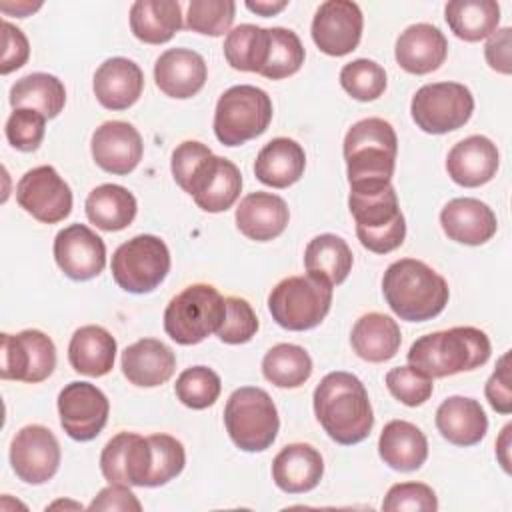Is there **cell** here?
<instances>
[{
	"instance_id": "1",
	"label": "cell",
	"mask_w": 512,
	"mask_h": 512,
	"mask_svg": "<svg viewBox=\"0 0 512 512\" xmlns=\"http://www.w3.org/2000/svg\"><path fill=\"white\" fill-rule=\"evenodd\" d=\"M176 184L194 198L204 212H226L240 196L242 174L238 166L196 140L178 144L170 160Z\"/></svg>"
},
{
	"instance_id": "2",
	"label": "cell",
	"mask_w": 512,
	"mask_h": 512,
	"mask_svg": "<svg viewBox=\"0 0 512 512\" xmlns=\"http://www.w3.org/2000/svg\"><path fill=\"white\" fill-rule=\"evenodd\" d=\"M314 414L324 432L342 446L370 436L374 414L362 380L350 372L326 374L314 390Z\"/></svg>"
},
{
	"instance_id": "3",
	"label": "cell",
	"mask_w": 512,
	"mask_h": 512,
	"mask_svg": "<svg viewBox=\"0 0 512 512\" xmlns=\"http://www.w3.org/2000/svg\"><path fill=\"white\" fill-rule=\"evenodd\" d=\"M398 138L384 118H364L344 136V160L350 192L370 194L390 186Z\"/></svg>"
},
{
	"instance_id": "4",
	"label": "cell",
	"mask_w": 512,
	"mask_h": 512,
	"mask_svg": "<svg viewBox=\"0 0 512 512\" xmlns=\"http://www.w3.org/2000/svg\"><path fill=\"white\" fill-rule=\"evenodd\" d=\"M382 292L390 310L408 322L436 318L450 298L446 280L416 258L392 262L384 272Z\"/></svg>"
},
{
	"instance_id": "5",
	"label": "cell",
	"mask_w": 512,
	"mask_h": 512,
	"mask_svg": "<svg viewBox=\"0 0 512 512\" xmlns=\"http://www.w3.org/2000/svg\"><path fill=\"white\" fill-rule=\"evenodd\" d=\"M488 336L474 326H454L420 336L408 350V364L430 378L480 368L490 358Z\"/></svg>"
},
{
	"instance_id": "6",
	"label": "cell",
	"mask_w": 512,
	"mask_h": 512,
	"mask_svg": "<svg viewBox=\"0 0 512 512\" xmlns=\"http://www.w3.org/2000/svg\"><path fill=\"white\" fill-rule=\"evenodd\" d=\"M230 440L244 452H262L276 440L280 418L270 394L258 386L236 388L224 406Z\"/></svg>"
},
{
	"instance_id": "7",
	"label": "cell",
	"mask_w": 512,
	"mask_h": 512,
	"mask_svg": "<svg viewBox=\"0 0 512 512\" xmlns=\"http://www.w3.org/2000/svg\"><path fill=\"white\" fill-rule=\"evenodd\" d=\"M226 316V300L210 284H192L178 292L164 310L166 334L182 346H192L218 332Z\"/></svg>"
},
{
	"instance_id": "8",
	"label": "cell",
	"mask_w": 512,
	"mask_h": 512,
	"mask_svg": "<svg viewBox=\"0 0 512 512\" xmlns=\"http://www.w3.org/2000/svg\"><path fill=\"white\" fill-rule=\"evenodd\" d=\"M348 208L356 222V236L366 250L388 254L402 246L406 220L392 184L370 194L350 192Z\"/></svg>"
},
{
	"instance_id": "9",
	"label": "cell",
	"mask_w": 512,
	"mask_h": 512,
	"mask_svg": "<svg viewBox=\"0 0 512 512\" xmlns=\"http://www.w3.org/2000/svg\"><path fill=\"white\" fill-rule=\"evenodd\" d=\"M330 304L332 286L310 274L280 280L268 296L274 322L294 332L316 328L330 312Z\"/></svg>"
},
{
	"instance_id": "10",
	"label": "cell",
	"mask_w": 512,
	"mask_h": 512,
	"mask_svg": "<svg viewBox=\"0 0 512 512\" xmlns=\"http://www.w3.org/2000/svg\"><path fill=\"white\" fill-rule=\"evenodd\" d=\"M272 120L270 96L252 84L222 92L214 110V134L224 146H240L266 132Z\"/></svg>"
},
{
	"instance_id": "11",
	"label": "cell",
	"mask_w": 512,
	"mask_h": 512,
	"mask_svg": "<svg viewBox=\"0 0 512 512\" xmlns=\"http://www.w3.org/2000/svg\"><path fill=\"white\" fill-rule=\"evenodd\" d=\"M114 282L132 294L156 290L170 272V252L154 234H138L120 244L112 256Z\"/></svg>"
},
{
	"instance_id": "12",
	"label": "cell",
	"mask_w": 512,
	"mask_h": 512,
	"mask_svg": "<svg viewBox=\"0 0 512 512\" xmlns=\"http://www.w3.org/2000/svg\"><path fill=\"white\" fill-rule=\"evenodd\" d=\"M474 112V96L460 82H432L416 90L410 114L426 134H446L462 128Z\"/></svg>"
},
{
	"instance_id": "13",
	"label": "cell",
	"mask_w": 512,
	"mask_h": 512,
	"mask_svg": "<svg viewBox=\"0 0 512 512\" xmlns=\"http://www.w3.org/2000/svg\"><path fill=\"white\" fill-rule=\"evenodd\" d=\"M2 366L4 380H20L36 384L46 380L56 368V348L50 336L40 330H22L18 334H2Z\"/></svg>"
},
{
	"instance_id": "14",
	"label": "cell",
	"mask_w": 512,
	"mask_h": 512,
	"mask_svg": "<svg viewBox=\"0 0 512 512\" xmlns=\"http://www.w3.org/2000/svg\"><path fill=\"white\" fill-rule=\"evenodd\" d=\"M110 402L90 382H70L58 394V414L64 432L78 442L94 440L106 426Z\"/></svg>"
},
{
	"instance_id": "15",
	"label": "cell",
	"mask_w": 512,
	"mask_h": 512,
	"mask_svg": "<svg viewBox=\"0 0 512 512\" xmlns=\"http://www.w3.org/2000/svg\"><path fill=\"white\" fill-rule=\"evenodd\" d=\"M16 202L38 222L56 224L72 210V190L56 168L36 166L18 180Z\"/></svg>"
},
{
	"instance_id": "16",
	"label": "cell",
	"mask_w": 512,
	"mask_h": 512,
	"mask_svg": "<svg viewBox=\"0 0 512 512\" xmlns=\"http://www.w3.org/2000/svg\"><path fill=\"white\" fill-rule=\"evenodd\" d=\"M10 464L22 482L46 484L58 472L60 444L46 426L28 424L12 438Z\"/></svg>"
},
{
	"instance_id": "17",
	"label": "cell",
	"mask_w": 512,
	"mask_h": 512,
	"mask_svg": "<svg viewBox=\"0 0 512 512\" xmlns=\"http://www.w3.org/2000/svg\"><path fill=\"white\" fill-rule=\"evenodd\" d=\"M364 16L356 2L326 0L312 20V40L328 56H346L360 44Z\"/></svg>"
},
{
	"instance_id": "18",
	"label": "cell",
	"mask_w": 512,
	"mask_h": 512,
	"mask_svg": "<svg viewBox=\"0 0 512 512\" xmlns=\"http://www.w3.org/2000/svg\"><path fill=\"white\" fill-rule=\"evenodd\" d=\"M54 260L70 280H90L106 266V244L86 224H70L54 238Z\"/></svg>"
},
{
	"instance_id": "19",
	"label": "cell",
	"mask_w": 512,
	"mask_h": 512,
	"mask_svg": "<svg viewBox=\"0 0 512 512\" xmlns=\"http://www.w3.org/2000/svg\"><path fill=\"white\" fill-rule=\"evenodd\" d=\"M152 466L148 438L134 432H120L106 442L100 454V470L110 484L146 486Z\"/></svg>"
},
{
	"instance_id": "20",
	"label": "cell",
	"mask_w": 512,
	"mask_h": 512,
	"mask_svg": "<svg viewBox=\"0 0 512 512\" xmlns=\"http://www.w3.org/2000/svg\"><path fill=\"white\" fill-rule=\"evenodd\" d=\"M94 162L110 174H130L142 160L144 144L140 132L122 120L100 124L90 142Z\"/></svg>"
},
{
	"instance_id": "21",
	"label": "cell",
	"mask_w": 512,
	"mask_h": 512,
	"mask_svg": "<svg viewBox=\"0 0 512 512\" xmlns=\"http://www.w3.org/2000/svg\"><path fill=\"white\" fill-rule=\"evenodd\" d=\"M498 164L500 154L496 144L482 134L456 142L446 156L448 176L464 188H476L490 182L496 176Z\"/></svg>"
},
{
	"instance_id": "22",
	"label": "cell",
	"mask_w": 512,
	"mask_h": 512,
	"mask_svg": "<svg viewBox=\"0 0 512 512\" xmlns=\"http://www.w3.org/2000/svg\"><path fill=\"white\" fill-rule=\"evenodd\" d=\"M204 58L188 48H170L162 52L154 64L156 86L170 98H192L206 84Z\"/></svg>"
},
{
	"instance_id": "23",
	"label": "cell",
	"mask_w": 512,
	"mask_h": 512,
	"mask_svg": "<svg viewBox=\"0 0 512 512\" xmlns=\"http://www.w3.org/2000/svg\"><path fill=\"white\" fill-rule=\"evenodd\" d=\"M396 62L410 74H430L438 70L448 56V40L440 28L418 22L408 26L396 40Z\"/></svg>"
},
{
	"instance_id": "24",
	"label": "cell",
	"mask_w": 512,
	"mask_h": 512,
	"mask_svg": "<svg viewBox=\"0 0 512 512\" xmlns=\"http://www.w3.org/2000/svg\"><path fill=\"white\" fill-rule=\"evenodd\" d=\"M444 234L466 246H480L488 242L498 228L492 208L478 198H454L440 212Z\"/></svg>"
},
{
	"instance_id": "25",
	"label": "cell",
	"mask_w": 512,
	"mask_h": 512,
	"mask_svg": "<svg viewBox=\"0 0 512 512\" xmlns=\"http://www.w3.org/2000/svg\"><path fill=\"white\" fill-rule=\"evenodd\" d=\"M94 96L108 110H126L142 94L144 74L140 66L124 56L104 60L94 72Z\"/></svg>"
},
{
	"instance_id": "26",
	"label": "cell",
	"mask_w": 512,
	"mask_h": 512,
	"mask_svg": "<svg viewBox=\"0 0 512 512\" xmlns=\"http://www.w3.org/2000/svg\"><path fill=\"white\" fill-rule=\"evenodd\" d=\"M324 474L320 452L304 442L284 446L272 462V480L286 494H304L314 490Z\"/></svg>"
},
{
	"instance_id": "27",
	"label": "cell",
	"mask_w": 512,
	"mask_h": 512,
	"mask_svg": "<svg viewBox=\"0 0 512 512\" xmlns=\"http://www.w3.org/2000/svg\"><path fill=\"white\" fill-rule=\"evenodd\" d=\"M290 220L286 202L272 192H252L236 208L238 230L256 242L278 238Z\"/></svg>"
},
{
	"instance_id": "28",
	"label": "cell",
	"mask_w": 512,
	"mask_h": 512,
	"mask_svg": "<svg viewBox=\"0 0 512 512\" xmlns=\"http://www.w3.org/2000/svg\"><path fill=\"white\" fill-rule=\"evenodd\" d=\"M176 370L174 352L156 338H142L122 352V374L130 384L154 388L172 378Z\"/></svg>"
},
{
	"instance_id": "29",
	"label": "cell",
	"mask_w": 512,
	"mask_h": 512,
	"mask_svg": "<svg viewBox=\"0 0 512 512\" xmlns=\"http://www.w3.org/2000/svg\"><path fill=\"white\" fill-rule=\"evenodd\" d=\"M436 428L454 446H474L488 432V418L478 400L450 396L436 410Z\"/></svg>"
},
{
	"instance_id": "30",
	"label": "cell",
	"mask_w": 512,
	"mask_h": 512,
	"mask_svg": "<svg viewBox=\"0 0 512 512\" xmlns=\"http://www.w3.org/2000/svg\"><path fill=\"white\" fill-rule=\"evenodd\" d=\"M378 454L392 470H418L428 458V440L424 432L406 420H390L378 438Z\"/></svg>"
},
{
	"instance_id": "31",
	"label": "cell",
	"mask_w": 512,
	"mask_h": 512,
	"mask_svg": "<svg viewBox=\"0 0 512 512\" xmlns=\"http://www.w3.org/2000/svg\"><path fill=\"white\" fill-rule=\"evenodd\" d=\"M306 166L304 148L292 138L270 140L256 156L254 174L256 178L272 188H288L296 184Z\"/></svg>"
},
{
	"instance_id": "32",
	"label": "cell",
	"mask_w": 512,
	"mask_h": 512,
	"mask_svg": "<svg viewBox=\"0 0 512 512\" xmlns=\"http://www.w3.org/2000/svg\"><path fill=\"white\" fill-rule=\"evenodd\" d=\"M116 340L114 336L96 324L78 328L68 344L70 366L84 376H104L114 368Z\"/></svg>"
},
{
	"instance_id": "33",
	"label": "cell",
	"mask_w": 512,
	"mask_h": 512,
	"mask_svg": "<svg viewBox=\"0 0 512 512\" xmlns=\"http://www.w3.org/2000/svg\"><path fill=\"white\" fill-rule=\"evenodd\" d=\"M400 342V326L396 320L380 312H368L360 316L350 332L352 350L366 362H386L394 358Z\"/></svg>"
},
{
	"instance_id": "34",
	"label": "cell",
	"mask_w": 512,
	"mask_h": 512,
	"mask_svg": "<svg viewBox=\"0 0 512 512\" xmlns=\"http://www.w3.org/2000/svg\"><path fill=\"white\" fill-rule=\"evenodd\" d=\"M182 28V6L174 0H138L130 8V30L146 44H164Z\"/></svg>"
},
{
	"instance_id": "35",
	"label": "cell",
	"mask_w": 512,
	"mask_h": 512,
	"mask_svg": "<svg viewBox=\"0 0 512 512\" xmlns=\"http://www.w3.org/2000/svg\"><path fill=\"white\" fill-rule=\"evenodd\" d=\"M84 208L88 220L96 228L104 232H118L132 224L138 204L128 188L120 184H100L88 194Z\"/></svg>"
},
{
	"instance_id": "36",
	"label": "cell",
	"mask_w": 512,
	"mask_h": 512,
	"mask_svg": "<svg viewBox=\"0 0 512 512\" xmlns=\"http://www.w3.org/2000/svg\"><path fill=\"white\" fill-rule=\"evenodd\" d=\"M352 262L354 256L350 246L336 234L314 236L304 252L306 272L330 286H338L348 278Z\"/></svg>"
},
{
	"instance_id": "37",
	"label": "cell",
	"mask_w": 512,
	"mask_h": 512,
	"mask_svg": "<svg viewBox=\"0 0 512 512\" xmlns=\"http://www.w3.org/2000/svg\"><path fill=\"white\" fill-rule=\"evenodd\" d=\"M12 108H30L46 118H56L66 104V88L60 78L46 72H32L10 88Z\"/></svg>"
},
{
	"instance_id": "38",
	"label": "cell",
	"mask_w": 512,
	"mask_h": 512,
	"mask_svg": "<svg viewBox=\"0 0 512 512\" xmlns=\"http://www.w3.org/2000/svg\"><path fill=\"white\" fill-rule=\"evenodd\" d=\"M444 18L460 40L478 42L496 32L500 4L494 0H452L444 6Z\"/></svg>"
},
{
	"instance_id": "39",
	"label": "cell",
	"mask_w": 512,
	"mask_h": 512,
	"mask_svg": "<svg viewBox=\"0 0 512 512\" xmlns=\"http://www.w3.org/2000/svg\"><path fill=\"white\" fill-rule=\"evenodd\" d=\"M270 50V28L240 24L226 34L224 58L234 70L258 72L264 68Z\"/></svg>"
},
{
	"instance_id": "40",
	"label": "cell",
	"mask_w": 512,
	"mask_h": 512,
	"mask_svg": "<svg viewBox=\"0 0 512 512\" xmlns=\"http://www.w3.org/2000/svg\"><path fill=\"white\" fill-rule=\"evenodd\" d=\"M262 374L278 388H298L312 374V358L302 346L282 342L264 354Z\"/></svg>"
},
{
	"instance_id": "41",
	"label": "cell",
	"mask_w": 512,
	"mask_h": 512,
	"mask_svg": "<svg viewBox=\"0 0 512 512\" xmlns=\"http://www.w3.org/2000/svg\"><path fill=\"white\" fill-rule=\"evenodd\" d=\"M304 46L296 32L288 28H270L268 60L260 74L270 80H282L296 74L304 64Z\"/></svg>"
},
{
	"instance_id": "42",
	"label": "cell",
	"mask_w": 512,
	"mask_h": 512,
	"mask_svg": "<svg viewBox=\"0 0 512 512\" xmlns=\"http://www.w3.org/2000/svg\"><path fill=\"white\" fill-rule=\"evenodd\" d=\"M220 390H222L220 376L208 366L186 368L174 384V392L178 400L192 410H204L212 406L218 400Z\"/></svg>"
},
{
	"instance_id": "43",
	"label": "cell",
	"mask_w": 512,
	"mask_h": 512,
	"mask_svg": "<svg viewBox=\"0 0 512 512\" xmlns=\"http://www.w3.org/2000/svg\"><path fill=\"white\" fill-rule=\"evenodd\" d=\"M340 84L354 100L370 102L384 94L386 72L374 60L358 58V60H352L342 66Z\"/></svg>"
},
{
	"instance_id": "44",
	"label": "cell",
	"mask_w": 512,
	"mask_h": 512,
	"mask_svg": "<svg viewBox=\"0 0 512 512\" xmlns=\"http://www.w3.org/2000/svg\"><path fill=\"white\" fill-rule=\"evenodd\" d=\"M150 448H152V466L146 486L156 488L168 484L172 478H176L186 464V452L178 438L170 434H152L148 436Z\"/></svg>"
},
{
	"instance_id": "45",
	"label": "cell",
	"mask_w": 512,
	"mask_h": 512,
	"mask_svg": "<svg viewBox=\"0 0 512 512\" xmlns=\"http://www.w3.org/2000/svg\"><path fill=\"white\" fill-rule=\"evenodd\" d=\"M236 14L232 0H192L188 4L184 26L198 34L222 36L228 34Z\"/></svg>"
},
{
	"instance_id": "46",
	"label": "cell",
	"mask_w": 512,
	"mask_h": 512,
	"mask_svg": "<svg viewBox=\"0 0 512 512\" xmlns=\"http://www.w3.org/2000/svg\"><path fill=\"white\" fill-rule=\"evenodd\" d=\"M386 388L390 394L406 406L424 404L434 390L432 378L422 374L420 370L408 366H396L386 374Z\"/></svg>"
},
{
	"instance_id": "47",
	"label": "cell",
	"mask_w": 512,
	"mask_h": 512,
	"mask_svg": "<svg viewBox=\"0 0 512 512\" xmlns=\"http://www.w3.org/2000/svg\"><path fill=\"white\" fill-rule=\"evenodd\" d=\"M6 138L20 152H34L44 140L46 116L30 108H16L6 120Z\"/></svg>"
},
{
	"instance_id": "48",
	"label": "cell",
	"mask_w": 512,
	"mask_h": 512,
	"mask_svg": "<svg viewBox=\"0 0 512 512\" xmlns=\"http://www.w3.org/2000/svg\"><path fill=\"white\" fill-rule=\"evenodd\" d=\"M226 300V316L216 336L226 344H244L252 340L258 332V318L252 306L238 296H228Z\"/></svg>"
},
{
	"instance_id": "49",
	"label": "cell",
	"mask_w": 512,
	"mask_h": 512,
	"mask_svg": "<svg viewBox=\"0 0 512 512\" xmlns=\"http://www.w3.org/2000/svg\"><path fill=\"white\" fill-rule=\"evenodd\" d=\"M386 512H434L438 510V500L434 490L422 482H400L394 484L382 502Z\"/></svg>"
},
{
	"instance_id": "50",
	"label": "cell",
	"mask_w": 512,
	"mask_h": 512,
	"mask_svg": "<svg viewBox=\"0 0 512 512\" xmlns=\"http://www.w3.org/2000/svg\"><path fill=\"white\" fill-rule=\"evenodd\" d=\"M2 42H4V52L0 62V74H10L26 64L30 56V44L26 34L18 26L10 24L8 20L2 22Z\"/></svg>"
},
{
	"instance_id": "51",
	"label": "cell",
	"mask_w": 512,
	"mask_h": 512,
	"mask_svg": "<svg viewBox=\"0 0 512 512\" xmlns=\"http://www.w3.org/2000/svg\"><path fill=\"white\" fill-rule=\"evenodd\" d=\"M510 352H504L496 364V370L488 378L484 386V394L490 402V406L500 414L512 412V390H510Z\"/></svg>"
},
{
	"instance_id": "52",
	"label": "cell",
	"mask_w": 512,
	"mask_h": 512,
	"mask_svg": "<svg viewBox=\"0 0 512 512\" xmlns=\"http://www.w3.org/2000/svg\"><path fill=\"white\" fill-rule=\"evenodd\" d=\"M88 510H142L140 500L126 484H110L98 492Z\"/></svg>"
},
{
	"instance_id": "53",
	"label": "cell",
	"mask_w": 512,
	"mask_h": 512,
	"mask_svg": "<svg viewBox=\"0 0 512 512\" xmlns=\"http://www.w3.org/2000/svg\"><path fill=\"white\" fill-rule=\"evenodd\" d=\"M510 36H512V30L508 26L500 28L488 36V42L484 46V58H486L488 66L500 74L512 72Z\"/></svg>"
},
{
	"instance_id": "54",
	"label": "cell",
	"mask_w": 512,
	"mask_h": 512,
	"mask_svg": "<svg viewBox=\"0 0 512 512\" xmlns=\"http://www.w3.org/2000/svg\"><path fill=\"white\" fill-rule=\"evenodd\" d=\"M288 6V2L286 0H256V2H252V0H248L246 2V8L250 10V12H256V14H260V16H274V14H278L280 10H284Z\"/></svg>"
},
{
	"instance_id": "55",
	"label": "cell",
	"mask_w": 512,
	"mask_h": 512,
	"mask_svg": "<svg viewBox=\"0 0 512 512\" xmlns=\"http://www.w3.org/2000/svg\"><path fill=\"white\" fill-rule=\"evenodd\" d=\"M510 430H512V424H506L498 442H496V456L502 464V468L506 472H510V458H508V446H510Z\"/></svg>"
},
{
	"instance_id": "56",
	"label": "cell",
	"mask_w": 512,
	"mask_h": 512,
	"mask_svg": "<svg viewBox=\"0 0 512 512\" xmlns=\"http://www.w3.org/2000/svg\"><path fill=\"white\" fill-rule=\"evenodd\" d=\"M40 6H42L40 2H38V4H30V2H16V6H10V4H0V10H2V12H6V14L14 12L18 18H24V16H28L30 12L38 10Z\"/></svg>"
},
{
	"instance_id": "57",
	"label": "cell",
	"mask_w": 512,
	"mask_h": 512,
	"mask_svg": "<svg viewBox=\"0 0 512 512\" xmlns=\"http://www.w3.org/2000/svg\"><path fill=\"white\" fill-rule=\"evenodd\" d=\"M60 506H64V508H68V506H72V508H76V510H82V504H76V502H64V500H58V502H54V504H50L48 508H60Z\"/></svg>"
}]
</instances>
